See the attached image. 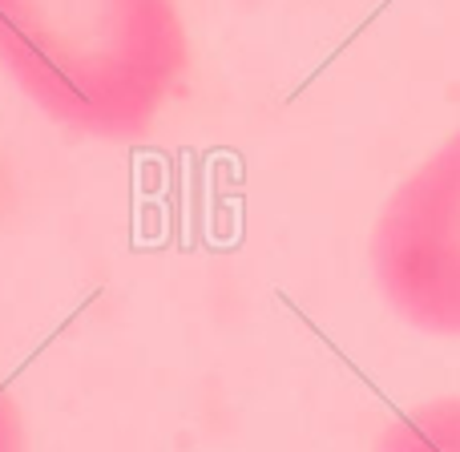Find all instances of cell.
<instances>
[{
	"label": "cell",
	"mask_w": 460,
	"mask_h": 452,
	"mask_svg": "<svg viewBox=\"0 0 460 452\" xmlns=\"http://www.w3.org/2000/svg\"><path fill=\"white\" fill-rule=\"evenodd\" d=\"M0 452H29V432H24V416L8 388L0 384Z\"/></svg>",
	"instance_id": "cell-4"
},
{
	"label": "cell",
	"mask_w": 460,
	"mask_h": 452,
	"mask_svg": "<svg viewBox=\"0 0 460 452\" xmlns=\"http://www.w3.org/2000/svg\"><path fill=\"white\" fill-rule=\"evenodd\" d=\"M372 275L388 307L429 335H460V129L384 202Z\"/></svg>",
	"instance_id": "cell-2"
},
{
	"label": "cell",
	"mask_w": 460,
	"mask_h": 452,
	"mask_svg": "<svg viewBox=\"0 0 460 452\" xmlns=\"http://www.w3.org/2000/svg\"><path fill=\"white\" fill-rule=\"evenodd\" d=\"M0 65L57 126L137 137L190 65L174 0H0Z\"/></svg>",
	"instance_id": "cell-1"
},
{
	"label": "cell",
	"mask_w": 460,
	"mask_h": 452,
	"mask_svg": "<svg viewBox=\"0 0 460 452\" xmlns=\"http://www.w3.org/2000/svg\"><path fill=\"white\" fill-rule=\"evenodd\" d=\"M376 452H460V396L424 400L384 424Z\"/></svg>",
	"instance_id": "cell-3"
}]
</instances>
